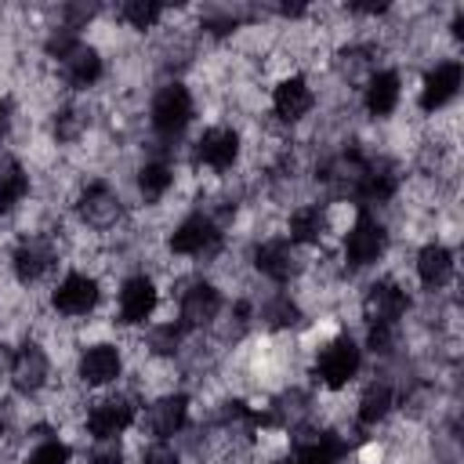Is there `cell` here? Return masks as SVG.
I'll return each instance as SVG.
<instances>
[{
    "mask_svg": "<svg viewBox=\"0 0 464 464\" xmlns=\"http://www.w3.org/2000/svg\"><path fill=\"white\" fill-rule=\"evenodd\" d=\"M384 246H388L384 225H381L373 214L359 210L355 221L344 228V246H341L344 261H348L352 268H366V265H373V261L384 254Z\"/></svg>",
    "mask_w": 464,
    "mask_h": 464,
    "instance_id": "cell-2",
    "label": "cell"
},
{
    "mask_svg": "<svg viewBox=\"0 0 464 464\" xmlns=\"http://www.w3.org/2000/svg\"><path fill=\"white\" fill-rule=\"evenodd\" d=\"M25 192H29V174H25V167L7 163V167L0 170V214H11V210L25 199Z\"/></svg>",
    "mask_w": 464,
    "mask_h": 464,
    "instance_id": "cell-25",
    "label": "cell"
},
{
    "mask_svg": "<svg viewBox=\"0 0 464 464\" xmlns=\"http://www.w3.org/2000/svg\"><path fill=\"white\" fill-rule=\"evenodd\" d=\"M170 185H174V170H170V163H163V160H149V163L138 170V192H141L145 203H160V199L170 192Z\"/></svg>",
    "mask_w": 464,
    "mask_h": 464,
    "instance_id": "cell-24",
    "label": "cell"
},
{
    "mask_svg": "<svg viewBox=\"0 0 464 464\" xmlns=\"http://www.w3.org/2000/svg\"><path fill=\"white\" fill-rule=\"evenodd\" d=\"M47 381H51V355L36 341H25L11 355V388L22 395H36L47 388Z\"/></svg>",
    "mask_w": 464,
    "mask_h": 464,
    "instance_id": "cell-8",
    "label": "cell"
},
{
    "mask_svg": "<svg viewBox=\"0 0 464 464\" xmlns=\"http://www.w3.org/2000/svg\"><path fill=\"white\" fill-rule=\"evenodd\" d=\"M185 424H188V395H185V392H163V395L149 406L145 428H149L156 439L181 435Z\"/></svg>",
    "mask_w": 464,
    "mask_h": 464,
    "instance_id": "cell-16",
    "label": "cell"
},
{
    "mask_svg": "<svg viewBox=\"0 0 464 464\" xmlns=\"http://www.w3.org/2000/svg\"><path fill=\"white\" fill-rule=\"evenodd\" d=\"M58 69H62V80H65L69 87H76V91L94 87V83L102 80V72H105L98 47H87L83 40H80V44H76L62 62H58Z\"/></svg>",
    "mask_w": 464,
    "mask_h": 464,
    "instance_id": "cell-19",
    "label": "cell"
},
{
    "mask_svg": "<svg viewBox=\"0 0 464 464\" xmlns=\"http://www.w3.org/2000/svg\"><path fill=\"white\" fill-rule=\"evenodd\" d=\"M399 98H402V80H399V72L395 69H381V72H370L366 76V112L370 116H392L395 112V105H399Z\"/></svg>",
    "mask_w": 464,
    "mask_h": 464,
    "instance_id": "cell-20",
    "label": "cell"
},
{
    "mask_svg": "<svg viewBox=\"0 0 464 464\" xmlns=\"http://www.w3.org/2000/svg\"><path fill=\"white\" fill-rule=\"evenodd\" d=\"M312 105H315V94H312V87H308L304 76H283L276 83V91H272V109H276V116L283 123L304 120L312 112Z\"/></svg>",
    "mask_w": 464,
    "mask_h": 464,
    "instance_id": "cell-17",
    "label": "cell"
},
{
    "mask_svg": "<svg viewBox=\"0 0 464 464\" xmlns=\"http://www.w3.org/2000/svg\"><path fill=\"white\" fill-rule=\"evenodd\" d=\"M163 4H156V0H123L120 4V11H116V18L123 22V25H130V29H152L160 18H163Z\"/></svg>",
    "mask_w": 464,
    "mask_h": 464,
    "instance_id": "cell-26",
    "label": "cell"
},
{
    "mask_svg": "<svg viewBox=\"0 0 464 464\" xmlns=\"http://www.w3.org/2000/svg\"><path fill=\"white\" fill-rule=\"evenodd\" d=\"M392 406H395L392 384H384V381H373V384H366V392H362V399H359V406H355V420H359L362 428H373V424L388 420Z\"/></svg>",
    "mask_w": 464,
    "mask_h": 464,
    "instance_id": "cell-23",
    "label": "cell"
},
{
    "mask_svg": "<svg viewBox=\"0 0 464 464\" xmlns=\"http://www.w3.org/2000/svg\"><path fill=\"white\" fill-rule=\"evenodd\" d=\"M76 214L80 221L91 228V232H109L120 218H123V203H120V192L109 185V181H87V188L80 192V203H76Z\"/></svg>",
    "mask_w": 464,
    "mask_h": 464,
    "instance_id": "cell-5",
    "label": "cell"
},
{
    "mask_svg": "<svg viewBox=\"0 0 464 464\" xmlns=\"http://www.w3.org/2000/svg\"><path fill=\"white\" fill-rule=\"evenodd\" d=\"M98 297H102V290H98V279H94V276H87V272H69V276L54 286L51 304H54L58 315L76 319V315H91L94 304H98Z\"/></svg>",
    "mask_w": 464,
    "mask_h": 464,
    "instance_id": "cell-7",
    "label": "cell"
},
{
    "mask_svg": "<svg viewBox=\"0 0 464 464\" xmlns=\"http://www.w3.org/2000/svg\"><path fill=\"white\" fill-rule=\"evenodd\" d=\"M123 370V355L116 344H87L80 355V381L87 388H105L120 377Z\"/></svg>",
    "mask_w": 464,
    "mask_h": 464,
    "instance_id": "cell-18",
    "label": "cell"
},
{
    "mask_svg": "<svg viewBox=\"0 0 464 464\" xmlns=\"http://www.w3.org/2000/svg\"><path fill=\"white\" fill-rule=\"evenodd\" d=\"M192 160L207 170H228L239 160V130L232 127H207L192 149Z\"/></svg>",
    "mask_w": 464,
    "mask_h": 464,
    "instance_id": "cell-13",
    "label": "cell"
},
{
    "mask_svg": "<svg viewBox=\"0 0 464 464\" xmlns=\"http://www.w3.org/2000/svg\"><path fill=\"white\" fill-rule=\"evenodd\" d=\"M286 239L294 243V246H315L326 232H330V221H326V207H319V203H304V207H297L294 214H290V221H286Z\"/></svg>",
    "mask_w": 464,
    "mask_h": 464,
    "instance_id": "cell-21",
    "label": "cell"
},
{
    "mask_svg": "<svg viewBox=\"0 0 464 464\" xmlns=\"http://www.w3.org/2000/svg\"><path fill=\"white\" fill-rule=\"evenodd\" d=\"M254 268L272 283H290L304 272V257L301 246H294L290 239H265L254 246Z\"/></svg>",
    "mask_w": 464,
    "mask_h": 464,
    "instance_id": "cell-6",
    "label": "cell"
},
{
    "mask_svg": "<svg viewBox=\"0 0 464 464\" xmlns=\"http://www.w3.org/2000/svg\"><path fill=\"white\" fill-rule=\"evenodd\" d=\"M51 265H54V246H51V239H44V236L22 239V243L14 246V254H11L14 279L25 283V286L36 283V279H44V276L51 272Z\"/></svg>",
    "mask_w": 464,
    "mask_h": 464,
    "instance_id": "cell-15",
    "label": "cell"
},
{
    "mask_svg": "<svg viewBox=\"0 0 464 464\" xmlns=\"http://www.w3.org/2000/svg\"><path fill=\"white\" fill-rule=\"evenodd\" d=\"M406 290L395 279H377L366 294H362V315L370 326H395L406 315Z\"/></svg>",
    "mask_w": 464,
    "mask_h": 464,
    "instance_id": "cell-10",
    "label": "cell"
},
{
    "mask_svg": "<svg viewBox=\"0 0 464 464\" xmlns=\"http://www.w3.org/2000/svg\"><path fill=\"white\" fill-rule=\"evenodd\" d=\"M87 464H123V446L116 439H94Z\"/></svg>",
    "mask_w": 464,
    "mask_h": 464,
    "instance_id": "cell-31",
    "label": "cell"
},
{
    "mask_svg": "<svg viewBox=\"0 0 464 464\" xmlns=\"http://www.w3.org/2000/svg\"><path fill=\"white\" fill-rule=\"evenodd\" d=\"M188 120H192V94H188V87L178 83V80L163 83V87L156 91V98H152V109H149L152 130H156L160 138H170V141H174V138L188 127Z\"/></svg>",
    "mask_w": 464,
    "mask_h": 464,
    "instance_id": "cell-1",
    "label": "cell"
},
{
    "mask_svg": "<svg viewBox=\"0 0 464 464\" xmlns=\"http://www.w3.org/2000/svg\"><path fill=\"white\" fill-rule=\"evenodd\" d=\"M221 308H225V301H221V290L214 286V283H203V279H196V283H188L185 290H181V304H178V323L185 326V330H199V326H210L218 315H221Z\"/></svg>",
    "mask_w": 464,
    "mask_h": 464,
    "instance_id": "cell-9",
    "label": "cell"
},
{
    "mask_svg": "<svg viewBox=\"0 0 464 464\" xmlns=\"http://www.w3.org/2000/svg\"><path fill=\"white\" fill-rule=\"evenodd\" d=\"M160 304V290L149 276H127L120 283V323L123 326H138L145 323Z\"/></svg>",
    "mask_w": 464,
    "mask_h": 464,
    "instance_id": "cell-14",
    "label": "cell"
},
{
    "mask_svg": "<svg viewBox=\"0 0 464 464\" xmlns=\"http://www.w3.org/2000/svg\"><path fill=\"white\" fill-rule=\"evenodd\" d=\"M87 123H91V116H87L83 109L65 105V109H58V112H54V138H58L62 145H72V141L87 130Z\"/></svg>",
    "mask_w": 464,
    "mask_h": 464,
    "instance_id": "cell-28",
    "label": "cell"
},
{
    "mask_svg": "<svg viewBox=\"0 0 464 464\" xmlns=\"http://www.w3.org/2000/svg\"><path fill=\"white\" fill-rule=\"evenodd\" d=\"M413 265H417V279H420L428 290H439V286H446L450 276H453V250L442 246V243H424Z\"/></svg>",
    "mask_w": 464,
    "mask_h": 464,
    "instance_id": "cell-22",
    "label": "cell"
},
{
    "mask_svg": "<svg viewBox=\"0 0 464 464\" xmlns=\"http://www.w3.org/2000/svg\"><path fill=\"white\" fill-rule=\"evenodd\" d=\"M22 464H69V446L58 442V439H47V442H40Z\"/></svg>",
    "mask_w": 464,
    "mask_h": 464,
    "instance_id": "cell-29",
    "label": "cell"
},
{
    "mask_svg": "<svg viewBox=\"0 0 464 464\" xmlns=\"http://www.w3.org/2000/svg\"><path fill=\"white\" fill-rule=\"evenodd\" d=\"M359 366H362V348L352 341V337H330L326 344H323V352H319V359H315V373H319V381L326 384V388H344L355 373H359Z\"/></svg>",
    "mask_w": 464,
    "mask_h": 464,
    "instance_id": "cell-3",
    "label": "cell"
},
{
    "mask_svg": "<svg viewBox=\"0 0 464 464\" xmlns=\"http://www.w3.org/2000/svg\"><path fill=\"white\" fill-rule=\"evenodd\" d=\"M265 323L272 330H294V326H301V304L290 294H276L265 304Z\"/></svg>",
    "mask_w": 464,
    "mask_h": 464,
    "instance_id": "cell-27",
    "label": "cell"
},
{
    "mask_svg": "<svg viewBox=\"0 0 464 464\" xmlns=\"http://www.w3.org/2000/svg\"><path fill=\"white\" fill-rule=\"evenodd\" d=\"M138 417V406L130 395H109L87 410V431L94 439H120Z\"/></svg>",
    "mask_w": 464,
    "mask_h": 464,
    "instance_id": "cell-11",
    "label": "cell"
},
{
    "mask_svg": "<svg viewBox=\"0 0 464 464\" xmlns=\"http://www.w3.org/2000/svg\"><path fill=\"white\" fill-rule=\"evenodd\" d=\"M141 464H181V453L174 450L170 439H156L141 450Z\"/></svg>",
    "mask_w": 464,
    "mask_h": 464,
    "instance_id": "cell-30",
    "label": "cell"
},
{
    "mask_svg": "<svg viewBox=\"0 0 464 464\" xmlns=\"http://www.w3.org/2000/svg\"><path fill=\"white\" fill-rule=\"evenodd\" d=\"M366 348H370L373 355H392V352H395V326H370Z\"/></svg>",
    "mask_w": 464,
    "mask_h": 464,
    "instance_id": "cell-32",
    "label": "cell"
},
{
    "mask_svg": "<svg viewBox=\"0 0 464 464\" xmlns=\"http://www.w3.org/2000/svg\"><path fill=\"white\" fill-rule=\"evenodd\" d=\"M170 254L178 257H210L221 246V228L210 214H188L167 239Z\"/></svg>",
    "mask_w": 464,
    "mask_h": 464,
    "instance_id": "cell-4",
    "label": "cell"
},
{
    "mask_svg": "<svg viewBox=\"0 0 464 464\" xmlns=\"http://www.w3.org/2000/svg\"><path fill=\"white\" fill-rule=\"evenodd\" d=\"M276 464H297V460H294V457H279Z\"/></svg>",
    "mask_w": 464,
    "mask_h": 464,
    "instance_id": "cell-33",
    "label": "cell"
},
{
    "mask_svg": "<svg viewBox=\"0 0 464 464\" xmlns=\"http://www.w3.org/2000/svg\"><path fill=\"white\" fill-rule=\"evenodd\" d=\"M460 76H464V69H460L457 58L435 62V65L424 72V83H420V109H424V112L446 109V105L457 98V91H460Z\"/></svg>",
    "mask_w": 464,
    "mask_h": 464,
    "instance_id": "cell-12",
    "label": "cell"
}]
</instances>
